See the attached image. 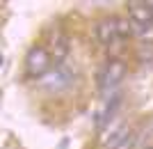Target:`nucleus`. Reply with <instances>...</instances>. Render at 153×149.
Masks as SVG:
<instances>
[{
	"mask_svg": "<svg viewBox=\"0 0 153 149\" xmlns=\"http://www.w3.org/2000/svg\"><path fill=\"white\" fill-rule=\"evenodd\" d=\"M128 14H130V23L133 25H151L153 23L149 2H130L128 5Z\"/></svg>",
	"mask_w": 153,
	"mask_h": 149,
	"instance_id": "20e7f679",
	"label": "nucleus"
},
{
	"mask_svg": "<svg viewBox=\"0 0 153 149\" xmlns=\"http://www.w3.org/2000/svg\"><path fill=\"white\" fill-rule=\"evenodd\" d=\"M149 149H153V147H149Z\"/></svg>",
	"mask_w": 153,
	"mask_h": 149,
	"instance_id": "1a4fd4ad",
	"label": "nucleus"
},
{
	"mask_svg": "<svg viewBox=\"0 0 153 149\" xmlns=\"http://www.w3.org/2000/svg\"><path fill=\"white\" fill-rule=\"evenodd\" d=\"M149 7H151V16H153V2H149Z\"/></svg>",
	"mask_w": 153,
	"mask_h": 149,
	"instance_id": "6e6552de",
	"label": "nucleus"
},
{
	"mask_svg": "<svg viewBox=\"0 0 153 149\" xmlns=\"http://www.w3.org/2000/svg\"><path fill=\"white\" fill-rule=\"evenodd\" d=\"M71 83H73V73H71L64 64H59V67H55V69H51L46 76L39 78V87H44V90H46V92H51V94H57V92L66 90Z\"/></svg>",
	"mask_w": 153,
	"mask_h": 149,
	"instance_id": "f257e3e1",
	"label": "nucleus"
},
{
	"mask_svg": "<svg viewBox=\"0 0 153 149\" xmlns=\"http://www.w3.org/2000/svg\"><path fill=\"white\" fill-rule=\"evenodd\" d=\"M96 37L103 46H112L119 41V34H117V23L114 19H105L96 25Z\"/></svg>",
	"mask_w": 153,
	"mask_h": 149,
	"instance_id": "39448f33",
	"label": "nucleus"
},
{
	"mask_svg": "<svg viewBox=\"0 0 153 149\" xmlns=\"http://www.w3.org/2000/svg\"><path fill=\"white\" fill-rule=\"evenodd\" d=\"M123 76H126V64H123L121 60H110L108 64H105V69H103L101 87L105 92H112L123 80Z\"/></svg>",
	"mask_w": 153,
	"mask_h": 149,
	"instance_id": "7ed1b4c3",
	"label": "nucleus"
},
{
	"mask_svg": "<svg viewBox=\"0 0 153 149\" xmlns=\"http://www.w3.org/2000/svg\"><path fill=\"white\" fill-rule=\"evenodd\" d=\"M135 145H137V133L135 131H126L121 136V140H117L112 145V149H135Z\"/></svg>",
	"mask_w": 153,
	"mask_h": 149,
	"instance_id": "423d86ee",
	"label": "nucleus"
},
{
	"mask_svg": "<svg viewBox=\"0 0 153 149\" xmlns=\"http://www.w3.org/2000/svg\"><path fill=\"white\" fill-rule=\"evenodd\" d=\"M114 23H117V34H119V41H121V39L133 37V23H130V19H114Z\"/></svg>",
	"mask_w": 153,
	"mask_h": 149,
	"instance_id": "0eeeda50",
	"label": "nucleus"
},
{
	"mask_svg": "<svg viewBox=\"0 0 153 149\" xmlns=\"http://www.w3.org/2000/svg\"><path fill=\"white\" fill-rule=\"evenodd\" d=\"M25 67H27V73L30 76H46V73L51 71V55L46 48L37 46V48H32L27 53V60H25Z\"/></svg>",
	"mask_w": 153,
	"mask_h": 149,
	"instance_id": "f03ea898",
	"label": "nucleus"
}]
</instances>
